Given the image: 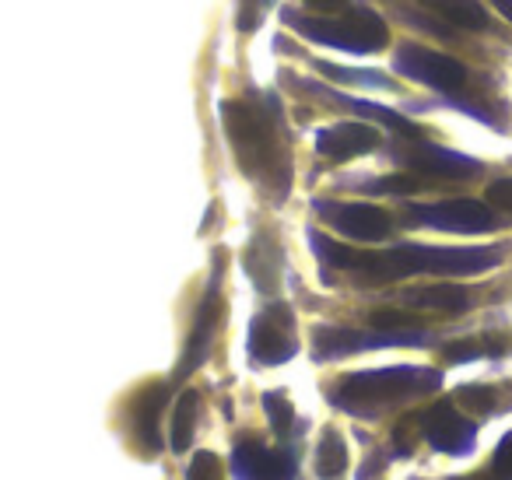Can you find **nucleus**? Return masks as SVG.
Masks as SVG:
<instances>
[{
	"instance_id": "nucleus-1",
	"label": "nucleus",
	"mask_w": 512,
	"mask_h": 480,
	"mask_svg": "<svg viewBox=\"0 0 512 480\" xmlns=\"http://www.w3.org/2000/svg\"><path fill=\"white\" fill-rule=\"evenodd\" d=\"M309 246L323 260V267L334 270H351L362 281H400V277L414 274H446V277H463V274H484V270L498 267L502 253L488 246H404L379 249V253H362V249L341 246V242L327 239L323 232H309Z\"/></svg>"
},
{
	"instance_id": "nucleus-2",
	"label": "nucleus",
	"mask_w": 512,
	"mask_h": 480,
	"mask_svg": "<svg viewBox=\"0 0 512 480\" xmlns=\"http://www.w3.org/2000/svg\"><path fill=\"white\" fill-rule=\"evenodd\" d=\"M221 123L239 158V169L253 183L274 190V197H288L292 169H288V151L281 144L278 113L267 106H249V102H221Z\"/></svg>"
},
{
	"instance_id": "nucleus-3",
	"label": "nucleus",
	"mask_w": 512,
	"mask_h": 480,
	"mask_svg": "<svg viewBox=\"0 0 512 480\" xmlns=\"http://www.w3.org/2000/svg\"><path fill=\"white\" fill-rule=\"evenodd\" d=\"M442 386V372L421 365H393L372 368V372H351L327 389L330 407L351 417H379L383 410L414 403Z\"/></svg>"
},
{
	"instance_id": "nucleus-4",
	"label": "nucleus",
	"mask_w": 512,
	"mask_h": 480,
	"mask_svg": "<svg viewBox=\"0 0 512 480\" xmlns=\"http://www.w3.org/2000/svg\"><path fill=\"white\" fill-rule=\"evenodd\" d=\"M285 18L299 36L323 46H334V50L355 53V57L379 53L390 43V29H386V22L372 8H348V15L337 18H302L299 11H285Z\"/></svg>"
},
{
	"instance_id": "nucleus-5",
	"label": "nucleus",
	"mask_w": 512,
	"mask_h": 480,
	"mask_svg": "<svg viewBox=\"0 0 512 480\" xmlns=\"http://www.w3.org/2000/svg\"><path fill=\"white\" fill-rule=\"evenodd\" d=\"M425 330H351V326H320L313 333V358L316 361H334L348 358L358 351H379V347H421L428 344Z\"/></svg>"
},
{
	"instance_id": "nucleus-6",
	"label": "nucleus",
	"mask_w": 512,
	"mask_h": 480,
	"mask_svg": "<svg viewBox=\"0 0 512 480\" xmlns=\"http://www.w3.org/2000/svg\"><path fill=\"white\" fill-rule=\"evenodd\" d=\"M299 354L295 312L285 302H271L249 323V361L253 365H285Z\"/></svg>"
},
{
	"instance_id": "nucleus-7",
	"label": "nucleus",
	"mask_w": 512,
	"mask_h": 480,
	"mask_svg": "<svg viewBox=\"0 0 512 480\" xmlns=\"http://www.w3.org/2000/svg\"><path fill=\"white\" fill-rule=\"evenodd\" d=\"M407 225H425L435 232H456V235H484L502 228V218L491 204L481 200H442V204H418L407 207Z\"/></svg>"
},
{
	"instance_id": "nucleus-8",
	"label": "nucleus",
	"mask_w": 512,
	"mask_h": 480,
	"mask_svg": "<svg viewBox=\"0 0 512 480\" xmlns=\"http://www.w3.org/2000/svg\"><path fill=\"white\" fill-rule=\"evenodd\" d=\"M393 71L442 95H460L470 81V71L460 60L446 57V53L425 50V46H400L397 57H393Z\"/></svg>"
},
{
	"instance_id": "nucleus-9",
	"label": "nucleus",
	"mask_w": 512,
	"mask_h": 480,
	"mask_svg": "<svg viewBox=\"0 0 512 480\" xmlns=\"http://www.w3.org/2000/svg\"><path fill=\"white\" fill-rule=\"evenodd\" d=\"M393 158H400V162H404L411 172H418V176H432V179H453V183H463V179L481 176V162L460 155V151L428 144V141H421V137L393 148Z\"/></svg>"
},
{
	"instance_id": "nucleus-10",
	"label": "nucleus",
	"mask_w": 512,
	"mask_h": 480,
	"mask_svg": "<svg viewBox=\"0 0 512 480\" xmlns=\"http://www.w3.org/2000/svg\"><path fill=\"white\" fill-rule=\"evenodd\" d=\"M316 211L334 232L355 242H383L393 232V218L372 204H334V200H316Z\"/></svg>"
},
{
	"instance_id": "nucleus-11",
	"label": "nucleus",
	"mask_w": 512,
	"mask_h": 480,
	"mask_svg": "<svg viewBox=\"0 0 512 480\" xmlns=\"http://www.w3.org/2000/svg\"><path fill=\"white\" fill-rule=\"evenodd\" d=\"M421 435L435 452L446 456H470L477 442V424L467 421L453 403H435L432 410H425L421 417Z\"/></svg>"
},
{
	"instance_id": "nucleus-12",
	"label": "nucleus",
	"mask_w": 512,
	"mask_h": 480,
	"mask_svg": "<svg viewBox=\"0 0 512 480\" xmlns=\"http://www.w3.org/2000/svg\"><path fill=\"white\" fill-rule=\"evenodd\" d=\"M232 473L239 480H295V452L267 449V445L246 438L232 452Z\"/></svg>"
},
{
	"instance_id": "nucleus-13",
	"label": "nucleus",
	"mask_w": 512,
	"mask_h": 480,
	"mask_svg": "<svg viewBox=\"0 0 512 480\" xmlns=\"http://www.w3.org/2000/svg\"><path fill=\"white\" fill-rule=\"evenodd\" d=\"M218 316H221V291H218V270H214L211 284H207L204 298H200V309H197V319H193L190 340H186L183 361H179V368H176V379H186V375L197 372V368L204 365L207 351H211Z\"/></svg>"
},
{
	"instance_id": "nucleus-14",
	"label": "nucleus",
	"mask_w": 512,
	"mask_h": 480,
	"mask_svg": "<svg viewBox=\"0 0 512 480\" xmlns=\"http://www.w3.org/2000/svg\"><path fill=\"white\" fill-rule=\"evenodd\" d=\"M379 148V130L369 123H337V127H323L316 134V151L334 162H348V158L369 155Z\"/></svg>"
},
{
	"instance_id": "nucleus-15",
	"label": "nucleus",
	"mask_w": 512,
	"mask_h": 480,
	"mask_svg": "<svg viewBox=\"0 0 512 480\" xmlns=\"http://www.w3.org/2000/svg\"><path fill=\"white\" fill-rule=\"evenodd\" d=\"M165 396H169V389H165L162 382H155V386H148V389H141V393H137L134 410H130V428H134V438L141 442V449H148V452L162 449L158 417H162Z\"/></svg>"
},
{
	"instance_id": "nucleus-16",
	"label": "nucleus",
	"mask_w": 512,
	"mask_h": 480,
	"mask_svg": "<svg viewBox=\"0 0 512 480\" xmlns=\"http://www.w3.org/2000/svg\"><path fill=\"white\" fill-rule=\"evenodd\" d=\"M404 302L411 309H428V312H467L470 291L463 284H428V288L407 291Z\"/></svg>"
},
{
	"instance_id": "nucleus-17",
	"label": "nucleus",
	"mask_w": 512,
	"mask_h": 480,
	"mask_svg": "<svg viewBox=\"0 0 512 480\" xmlns=\"http://www.w3.org/2000/svg\"><path fill=\"white\" fill-rule=\"evenodd\" d=\"M316 92H320V95H327V99H334L337 106L351 109V113H358V116H369V120L386 123V127H390V130H397V134H400V137H407V141H414V137H421V127H418V123L404 120V116H400V113H393V109L376 106V102H365V99H348V95L327 92V88H316Z\"/></svg>"
},
{
	"instance_id": "nucleus-18",
	"label": "nucleus",
	"mask_w": 512,
	"mask_h": 480,
	"mask_svg": "<svg viewBox=\"0 0 512 480\" xmlns=\"http://www.w3.org/2000/svg\"><path fill=\"white\" fill-rule=\"evenodd\" d=\"M197 410H200V393L186 389L172 407V424H169V445L172 452H186L193 442V428H197Z\"/></svg>"
},
{
	"instance_id": "nucleus-19",
	"label": "nucleus",
	"mask_w": 512,
	"mask_h": 480,
	"mask_svg": "<svg viewBox=\"0 0 512 480\" xmlns=\"http://www.w3.org/2000/svg\"><path fill=\"white\" fill-rule=\"evenodd\" d=\"M348 473V449H344V438L334 428L323 431L320 445H316V477L320 480H344Z\"/></svg>"
},
{
	"instance_id": "nucleus-20",
	"label": "nucleus",
	"mask_w": 512,
	"mask_h": 480,
	"mask_svg": "<svg viewBox=\"0 0 512 480\" xmlns=\"http://www.w3.org/2000/svg\"><path fill=\"white\" fill-rule=\"evenodd\" d=\"M432 11H439L449 25H460V29H488V15L481 11V4L474 0H421Z\"/></svg>"
},
{
	"instance_id": "nucleus-21",
	"label": "nucleus",
	"mask_w": 512,
	"mask_h": 480,
	"mask_svg": "<svg viewBox=\"0 0 512 480\" xmlns=\"http://www.w3.org/2000/svg\"><path fill=\"white\" fill-rule=\"evenodd\" d=\"M502 351H505L502 337H467L446 347V361L463 365V361H477V358H498Z\"/></svg>"
},
{
	"instance_id": "nucleus-22",
	"label": "nucleus",
	"mask_w": 512,
	"mask_h": 480,
	"mask_svg": "<svg viewBox=\"0 0 512 480\" xmlns=\"http://www.w3.org/2000/svg\"><path fill=\"white\" fill-rule=\"evenodd\" d=\"M264 410H267V421H271V428L278 431L281 438L292 435L295 407H292V400H288L285 393H264Z\"/></svg>"
},
{
	"instance_id": "nucleus-23",
	"label": "nucleus",
	"mask_w": 512,
	"mask_h": 480,
	"mask_svg": "<svg viewBox=\"0 0 512 480\" xmlns=\"http://www.w3.org/2000/svg\"><path fill=\"white\" fill-rule=\"evenodd\" d=\"M186 480H225V466L214 452H197L186 470Z\"/></svg>"
},
{
	"instance_id": "nucleus-24",
	"label": "nucleus",
	"mask_w": 512,
	"mask_h": 480,
	"mask_svg": "<svg viewBox=\"0 0 512 480\" xmlns=\"http://www.w3.org/2000/svg\"><path fill=\"white\" fill-rule=\"evenodd\" d=\"M421 176H386V179H372V183H365V190L369 193H414V190H421Z\"/></svg>"
},
{
	"instance_id": "nucleus-25",
	"label": "nucleus",
	"mask_w": 512,
	"mask_h": 480,
	"mask_svg": "<svg viewBox=\"0 0 512 480\" xmlns=\"http://www.w3.org/2000/svg\"><path fill=\"white\" fill-rule=\"evenodd\" d=\"M323 74H330L334 81H355V85H376V88H390V81H383L379 74L369 71H348V67H337V64H320Z\"/></svg>"
},
{
	"instance_id": "nucleus-26",
	"label": "nucleus",
	"mask_w": 512,
	"mask_h": 480,
	"mask_svg": "<svg viewBox=\"0 0 512 480\" xmlns=\"http://www.w3.org/2000/svg\"><path fill=\"white\" fill-rule=\"evenodd\" d=\"M488 473H491V480H512V435H505L502 442H498Z\"/></svg>"
},
{
	"instance_id": "nucleus-27",
	"label": "nucleus",
	"mask_w": 512,
	"mask_h": 480,
	"mask_svg": "<svg viewBox=\"0 0 512 480\" xmlns=\"http://www.w3.org/2000/svg\"><path fill=\"white\" fill-rule=\"evenodd\" d=\"M369 323L376 326V330H414V319L404 316V312H393V309H383V312H372Z\"/></svg>"
},
{
	"instance_id": "nucleus-28",
	"label": "nucleus",
	"mask_w": 512,
	"mask_h": 480,
	"mask_svg": "<svg viewBox=\"0 0 512 480\" xmlns=\"http://www.w3.org/2000/svg\"><path fill=\"white\" fill-rule=\"evenodd\" d=\"M460 400L470 403V410H477V414H491V407H495V393H491V389H481V386H463Z\"/></svg>"
},
{
	"instance_id": "nucleus-29",
	"label": "nucleus",
	"mask_w": 512,
	"mask_h": 480,
	"mask_svg": "<svg viewBox=\"0 0 512 480\" xmlns=\"http://www.w3.org/2000/svg\"><path fill=\"white\" fill-rule=\"evenodd\" d=\"M488 204L495 207V211L512 214V179H498V183L488 186Z\"/></svg>"
},
{
	"instance_id": "nucleus-30",
	"label": "nucleus",
	"mask_w": 512,
	"mask_h": 480,
	"mask_svg": "<svg viewBox=\"0 0 512 480\" xmlns=\"http://www.w3.org/2000/svg\"><path fill=\"white\" fill-rule=\"evenodd\" d=\"M306 8H313L316 15H337L351 8V0H306Z\"/></svg>"
},
{
	"instance_id": "nucleus-31",
	"label": "nucleus",
	"mask_w": 512,
	"mask_h": 480,
	"mask_svg": "<svg viewBox=\"0 0 512 480\" xmlns=\"http://www.w3.org/2000/svg\"><path fill=\"white\" fill-rule=\"evenodd\" d=\"M491 4H495L498 15H502L505 22H512V0H491Z\"/></svg>"
},
{
	"instance_id": "nucleus-32",
	"label": "nucleus",
	"mask_w": 512,
	"mask_h": 480,
	"mask_svg": "<svg viewBox=\"0 0 512 480\" xmlns=\"http://www.w3.org/2000/svg\"><path fill=\"white\" fill-rule=\"evenodd\" d=\"M456 480H491V473H467V477H456Z\"/></svg>"
},
{
	"instance_id": "nucleus-33",
	"label": "nucleus",
	"mask_w": 512,
	"mask_h": 480,
	"mask_svg": "<svg viewBox=\"0 0 512 480\" xmlns=\"http://www.w3.org/2000/svg\"><path fill=\"white\" fill-rule=\"evenodd\" d=\"M260 4H274V0H260Z\"/></svg>"
}]
</instances>
